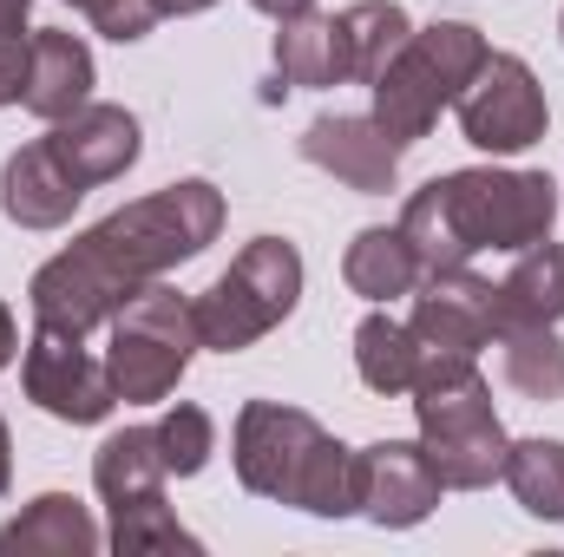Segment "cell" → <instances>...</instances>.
Segmentation results:
<instances>
[{
    "label": "cell",
    "mask_w": 564,
    "mask_h": 557,
    "mask_svg": "<svg viewBox=\"0 0 564 557\" xmlns=\"http://www.w3.org/2000/svg\"><path fill=\"white\" fill-rule=\"evenodd\" d=\"M99 545H106V532L93 525V512L73 492H40L0 532V551L7 557H93Z\"/></svg>",
    "instance_id": "e0dca14e"
},
{
    "label": "cell",
    "mask_w": 564,
    "mask_h": 557,
    "mask_svg": "<svg viewBox=\"0 0 564 557\" xmlns=\"http://www.w3.org/2000/svg\"><path fill=\"white\" fill-rule=\"evenodd\" d=\"M506 321H539V328L564 321V243L539 237L512 250V270L499 276V328Z\"/></svg>",
    "instance_id": "d6986e66"
},
{
    "label": "cell",
    "mask_w": 564,
    "mask_h": 557,
    "mask_svg": "<svg viewBox=\"0 0 564 557\" xmlns=\"http://www.w3.org/2000/svg\"><path fill=\"white\" fill-rule=\"evenodd\" d=\"M421 276L426 270H421V256H414V243L401 237V223H394V230H388V223H368V230H355V243L341 250V282H348L361 302H375V308L414 295Z\"/></svg>",
    "instance_id": "ac0fdd59"
},
{
    "label": "cell",
    "mask_w": 564,
    "mask_h": 557,
    "mask_svg": "<svg viewBox=\"0 0 564 557\" xmlns=\"http://www.w3.org/2000/svg\"><path fill=\"white\" fill-rule=\"evenodd\" d=\"M355 374H361V387L381 394V401L414 394V381H421V341H414V328L394 321L388 308L361 315V328H355Z\"/></svg>",
    "instance_id": "44dd1931"
},
{
    "label": "cell",
    "mask_w": 564,
    "mask_h": 557,
    "mask_svg": "<svg viewBox=\"0 0 564 557\" xmlns=\"http://www.w3.org/2000/svg\"><path fill=\"white\" fill-rule=\"evenodd\" d=\"M414 426H421V452L433 459L446 492H486L506 472V419L492 407L486 374H459L446 387H421L414 394Z\"/></svg>",
    "instance_id": "ba28073f"
},
{
    "label": "cell",
    "mask_w": 564,
    "mask_h": 557,
    "mask_svg": "<svg viewBox=\"0 0 564 557\" xmlns=\"http://www.w3.org/2000/svg\"><path fill=\"white\" fill-rule=\"evenodd\" d=\"M26 92V33L0 40V106H20Z\"/></svg>",
    "instance_id": "4316f807"
},
{
    "label": "cell",
    "mask_w": 564,
    "mask_h": 557,
    "mask_svg": "<svg viewBox=\"0 0 564 557\" xmlns=\"http://www.w3.org/2000/svg\"><path fill=\"white\" fill-rule=\"evenodd\" d=\"M13 354H20V321H13V308L0 302V374L13 368Z\"/></svg>",
    "instance_id": "83f0119b"
},
{
    "label": "cell",
    "mask_w": 564,
    "mask_h": 557,
    "mask_svg": "<svg viewBox=\"0 0 564 557\" xmlns=\"http://www.w3.org/2000/svg\"><path fill=\"white\" fill-rule=\"evenodd\" d=\"M453 112H459L466 144H479L492 157H519V151H532L552 132L545 86H539V73L519 53H486V66L466 79V92L453 99Z\"/></svg>",
    "instance_id": "30bf717a"
},
{
    "label": "cell",
    "mask_w": 564,
    "mask_h": 557,
    "mask_svg": "<svg viewBox=\"0 0 564 557\" xmlns=\"http://www.w3.org/2000/svg\"><path fill=\"white\" fill-rule=\"evenodd\" d=\"M7 485H13V433L0 419V499H7Z\"/></svg>",
    "instance_id": "1f68e13d"
},
{
    "label": "cell",
    "mask_w": 564,
    "mask_h": 557,
    "mask_svg": "<svg viewBox=\"0 0 564 557\" xmlns=\"http://www.w3.org/2000/svg\"><path fill=\"white\" fill-rule=\"evenodd\" d=\"M558 223V184L545 171H499L466 164L421 184L401 204V237L414 243L421 270H459L473 256H512Z\"/></svg>",
    "instance_id": "7a4b0ae2"
},
{
    "label": "cell",
    "mask_w": 564,
    "mask_h": 557,
    "mask_svg": "<svg viewBox=\"0 0 564 557\" xmlns=\"http://www.w3.org/2000/svg\"><path fill=\"white\" fill-rule=\"evenodd\" d=\"M164 452H158V426H126L93 452V485L112 512L106 545L119 557H151V551H197V538L177 525V512L164 505Z\"/></svg>",
    "instance_id": "52a82bcc"
},
{
    "label": "cell",
    "mask_w": 564,
    "mask_h": 557,
    "mask_svg": "<svg viewBox=\"0 0 564 557\" xmlns=\"http://www.w3.org/2000/svg\"><path fill=\"white\" fill-rule=\"evenodd\" d=\"M66 7H79L106 40H119V46H132V40H144L164 13H158V0H66Z\"/></svg>",
    "instance_id": "484cf974"
},
{
    "label": "cell",
    "mask_w": 564,
    "mask_h": 557,
    "mask_svg": "<svg viewBox=\"0 0 564 557\" xmlns=\"http://www.w3.org/2000/svg\"><path fill=\"white\" fill-rule=\"evenodd\" d=\"M414 341H421V387H446L459 374H479V348H492L499 335V282L459 270H426L414 288V315H408Z\"/></svg>",
    "instance_id": "9c48e42d"
},
{
    "label": "cell",
    "mask_w": 564,
    "mask_h": 557,
    "mask_svg": "<svg viewBox=\"0 0 564 557\" xmlns=\"http://www.w3.org/2000/svg\"><path fill=\"white\" fill-rule=\"evenodd\" d=\"M46 144H53V157L86 184V190H99V184H112V177H126L132 164H139V119L126 112V106H106V99H86L73 119H59V125H46Z\"/></svg>",
    "instance_id": "5bb4252c"
},
{
    "label": "cell",
    "mask_w": 564,
    "mask_h": 557,
    "mask_svg": "<svg viewBox=\"0 0 564 557\" xmlns=\"http://www.w3.org/2000/svg\"><path fill=\"white\" fill-rule=\"evenodd\" d=\"M499 348V374L512 394L525 401H564V341L558 328H539V321H506L492 335Z\"/></svg>",
    "instance_id": "603a6c76"
},
{
    "label": "cell",
    "mask_w": 564,
    "mask_h": 557,
    "mask_svg": "<svg viewBox=\"0 0 564 557\" xmlns=\"http://www.w3.org/2000/svg\"><path fill=\"white\" fill-rule=\"evenodd\" d=\"M302 157L328 177H341L361 197H388L401 184V144L375 125V112H328L302 132Z\"/></svg>",
    "instance_id": "4fadbf2b"
},
{
    "label": "cell",
    "mask_w": 564,
    "mask_h": 557,
    "mask_svg": "<svg viewBox=\"0 0 564 557\" xmlns=\"http://www.w3.org/2000/svg\"><path fill=\"white\" fill-rule=\"evenodd\" d=\"M276 73L282 86H348V53H341V26L335 13H295V20H276Z\"/></svg>",
    "instance_id": "ffe728a7"
},
{
    "label": "cell",
    "mask_w": 564,
    "mask_h": 557,
    "mask_svg": "<svg viewBox=\"0 0 564 557\" xmlns=\"http://www.w3.org/2000/svg\"><path fill=\"white\" fill-rule=\"evenodd\" d=\"M26 13H33V0H0V40L26 33Z\"/></svg>",
    "instance_id": "f1b7e54d"
},
{
    "label": "cell",
    "mask_w": 564,
    "mask_h": 557,
    "mask_svg": "<svg viewBox=\"0 0 564 557\" xmlns=\"http://www.w3.org/2000/svg\"><path fill=\"white\" fill-rule=\"evenodd\" d=\"M20 387H26V401L40 414L66 419V426H99V419L119 407V387L106 374V354H93L86 335L46 328V321H33V335H26Z\"/></svg>",
    "instance_id": "8fae6325"
},
{
    "label": "cell",
    "mask_w": 564,
    "mask_h": 557,
    "mask_svg": "<svg viewBox=\"0 0 564 557\" xmlns=\"http://www.w3.org/2000/svg\"><path fill=\"white\" fill-rule=\"evenodd\" d=\"M158 452H164V466L177 479H197L210 466V452H217V419L204 414V407H191V401L164 407V419H158Z\"/></svg>",
    "instance_id": "d4e9b609"
},
{
    "label": "cell",
    "mask_w": 564,
    "mask_h": 557,
    "mask_svg": "<svg viewBox=\"0 0 564 557\" xmlns=\"http://www.w3.org/2000/svg\"><path fill=\"white\" fill-rule=\"evenodd\" d=\"M197 348L204 341H197L191 295H177L164 282H144L139 295L106 321V374H112V387H119L126 407L171 401Z\"/></svg>",
    "instance_id": "8992f818"
},
{
    "label": "cell",
    "mask_w": 564,
    "mask_h": 557,
    "mask_svg": "<svg viewBox=\"0 0 564 557\" xmlns=\"http://www.w3.org/2000/svg\"><path fill=\"white\" fill-rule=\"evenodd\" d=\"M93 79H99L93 73V46L79 33H66V26L26 33V92H20V106L33 119H46V125L73 119L93 99Z\"/></svg>",
    "instance_id": "2e32d148"
},
{
    "label": "cell",
    "mask_w": 564,
    "mask_h": 557,
    "mask_svg": "<svg viewBox=\"0 0 564 557\" xmlns=\"http://www.w3.org/2000/svg\"><path fill=\"white\" fill-rule=\"evenodd\" d=\"M257 13H270V20H295V13H308L315 0H250Z\"/></svg>",
    "instance_id": "f546056e"
},
{
    "label": "cell",
    "mask_w": 564,
    "mask_h": 557,
    "mask_svg": "<svg viewBox=\"0 0 564 557\" xmlns=\"http://www.w3.org/2000/svg\"><path fill=\"white\" fill-rule=\"evenodd\" d=\"M217 0H158V13L164 20H191V13H210Z\"/></svg>",
    "instance_id": "4dcf8cb0"
},
{
    "label": "cell",
    "mask_w": 564,
    "mask_h": 557,
    "mask_svg": "<svg viewBox=\"0 0 564 557\" xmlns=\"http://www.w3.org/2000/svg\"><path fill=\"white\" fill-rule=\"evenodd\" d=\"M237 485L257 499L295 505L308 518H355V446L282 401H250L230 426Z\"/></svg>",
    "instance_id": "3957f363"
},
{
    "label": "cell",
    "mask_w": 564,
    "mask_h": 557,
    "mask_svg": "<svg viewBox=\"0 0 564 557\" xmlns=\"http://www.w3.org/2000/svg\"><path fill=\"white\" fill-rule=\"evenodd\" d=\"M440 472L421 452V439H375L355 452V512L381 532H414L440 505Z\"/></svg>",
    "instance_id": "7c38bea8"
},
{
    "label": "cell",
    "mask_w": 564,
    "mask_h": 557,
    "mask_svg": "<svg viewBox=\"0 0 564 557\" xmlns=\"http://www.w3.org/2000/svg\"><path fill=\"white\" fill-rule=\"evenodd\" d=\"M217 230H224V190L210 177H177L139 204L99 217L93 230H79L59 256H46L26 288L33 321L93 335L144 282H164L177 263L204 256L217 243Z\"/></svg>",
    "instance_id": "6da1fadb"
},
{
    "label": "cell",
    "mask_w": 564,
    "mask_h": 557,
    "mask_svg": "<svg viewBox=\"0 0 564 557\" xmlns=\"http://www.w3.org/2000/svg\"><path fill=\"white\" fill-rule=\"evenodd\" d=\"M295 302H302V250L282 237H257L230 256V270L204 295H191L197 341L210 354H243L295 315Z\"/></svg>",
    "instance_id": "5b68a950"
},
{
    "label": "cell",
    "mask_w": 564,
    "mask_h": 557,
    "mask_svg": "<svg viewBox=\"0 0 564 557\" xmlns=\"http://www.w3.org/2000/svg\"><path fill=\"white\" fill-rule=\"evenodd\" d=\"M558 33H564V13H558Z\"/></svg>",
    "instance_id": "d6a6232c"
},
{
    "label": "cell",
    "mask_w": 564,
    "mask_h": 557,
    "mask_svg": "<svg viewBox=\"0 0 564 557\" xmlns=\"http://www.w3.org/2000/svg\"><path fill=\"white\" fill-rule=\"evenodd\" d=\"M519 499V512L564 525V439H512L506 446V472H499Z\"/></svg>",
    "instance_id": "cb8c5ba5"
},
{
    "label": "cell",
    "mask_w": 564,
    "mask_h": 557,
    "mask_svg": "<svg viewBox=\"0 0 564 557\" xmlns=\"http://www.w3.org/2000/svg\"><path fill=\"white\" fill-rule=\"evenodd\" d=\"M335 26H341V53H348V79L355 86H375L388 73V59L408 46L414 13L401 0H355V7L335 13Z\"/></svg>",
    "instance_id": "7402d4cb"
},
{
    "label": "cell",
    "mask_w": 564,
    "mask_h": 557,
    "mask_svg": "<svg viewBox=\"0 0 564 557\" xmlns=\"http://www.w3.org/2000/svg\"><path fill=\"white\" fill-rule=\"evenodd\" d=\"M79 197H86V184L53 157L46 139L20 144V151L0 164V210H7V223H20V230H59V223H73Z\"/></svg>",
    "instance_id": "9a60e30c"
},
{
    "label": "cell",
    "mask_w": 564,
    "mask_h": 557,
    "mask_svg": "<svg viewBox=\"0 0 564 557\" xmlns=\"http://www.w3.org/2000/svg\"><path fill=\"white\" fill-rule=\"evenodd\" d=\"M486 33L479 26H466V20H433V26H414L408 33V46L388 59V73L368 86L375 92V125L388 132V139L401 144H421L433 125H440V112L466 92V79L486 66Z\"/></svg>",
    "instance_id": "277c9868"
}]
</instances>
